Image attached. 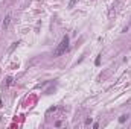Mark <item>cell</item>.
<instances>
[{
    "mask_svg": "<svg viewBox=\"0 0 131 129\" xmlns=\"http://www.w3.org/2000/svg\"><path fill=\"white\" fill-rule=\"evenodd\" d=\"M76 3V0H70V3H69V8H73V5Z\"/></svg>",
    "mask_w": 131,
    "mask_h": 129,
    "instance_id": "cell-4",
    "label": "cell"
},
{
    "mask_svg": "<svg viewBox=\"0 0 131 129\" xmlns=\"http://www.w3.org/2000/svg\"><path fill=\"white\" fill-rule=\"evenodd\" d=\"M69 49V36L66 35L63 40H61V43L58 44V47L55 49V52H54V56L55 58H58V56H61L63 53H66V50Z\"/></svg>",
    "mask_w": 131,
    "mask_h": 129,
    "instance_id": "cell-1",
    "label": "cell"
},
{
    "mask_svg": "<svg viewBox=\"0 0 131 129\" xmlns=\"http://www.w3.org/2000/svg\"><path fill=\"white\" fill-rule=\"evenodd\" d=\"M95 64H96V65H99V64H101V56H98V58H96V61H95Z\"/></svg>",
    "mask_w": 131,
    "mask_h": 129,
    "instance_id": "cell-5",
    "label": "cell"
},
{
    "mask_svg": "<svg viewBox=\"0 0 131 129\" xmlns=\"http://www.w3.org/2000/svg\"><path fill=\"white\" fill-rule=\"evenodd\" d=\"M125 120H126V115H122V117L119 119V122H120V123H124V122H125Z\"/></svg>",
    "mask_w": 131,
    "mask_h": 129,
    "instance_id": "cell-6",
    "label": "cell"
},
{
    "mask_svg": "<svg viewBox=\"0 0 131 129\" xmlns=\"http://www.w3.org/2000/svg\"><path fill=\"white\" fill-rule=\"evenodd\" d=\"M0 106H2V100H0Z\"/></svg>",
    "mask_w": 131,
    "mask_h": 129,
    "instance_id": "cell-7",
    "label": "cell"
},
{
    "mask_svg": "<svg viewBox=\"0 0 131 129\" xmlns=\"http://www.w3.org/2000/svg\"><path fill=\"white\" fill-rule=\"evenodd\" d=\"M12 81H14V79H12V77H8V79H6V87L12 85Z\"/></svg>",
    "mask_w": 131,
    "mask_h": 129,
    "instance_id": "cell-3",
    "label": "cell"
},
{
    "mask_svg": "<svg viewBox=\"0 0 131 129\" xmlns=\"http://www.w3.org/2000/svg\"><path fill=\"white\" fill-rule=\"evenodd\" d=\"M9 21H11V15H6L5 21H3V29H6L8 26H9Z\"/></svg>",
    "mask_w": 131,
    "mask_h": 129,
    "instance_id": "cell-2",
    "label": "cell"
}]
</instances>
